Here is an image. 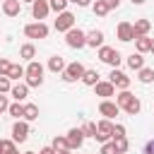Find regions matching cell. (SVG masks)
Instances as JSON below:
<instances>
[{"mask_svg":"<svg viewBox=\"0 0 154 154\" xmlns=\"http://www.w3.org/2000/svg\"><path fill=\"white\" fill-rule=\"evenodd\" d=\"M116 34H118V38H120L123 43H128V41H135V31H132V22H120V24L116 26Z\"/></svg>","mask_w":154,"mask_h":154,"instance_id":"12","label":"cell"},{"mask_svg":"<svg viewBox=\"0 0 154 154\" xmlns=\"http://www.w3.org/2000/svg\"><path fill=\"white\" fill-rule=\"evenodd\" d=\"M51 147L55 149V152H67L70 147H67V137L65 135H55L53 137V142H51Z\"/></svg>","mask_w":154,"mask_h":154,"instance_id":"25","label":"cell"},{"mask_svg":"<svg viewBox=\"0 0 154 154\" xmlns=\"http://www.w3.org/2000/svg\"><path fill=\"white\" fill-rule=\"evenodd\" d=\"M147 0H132V5H144Z\"/></svg>","mask_w":154,"mask_h":154,"instance_id":"45","label":"cell"},{"mask_svg":"<svg viewBox=\"0 0 154 154\" xmlns=\"http://www.w3.org/2000/svg\"><path fill=\"white\" fill-rule=\"evenodd\" d=\"M58 154H72V149H67V152H58Z\"/></svg>","mask_w":154,"mask_h":154,"instance_id":"47","label":"cell"},{"mask_svg":"<svg viewBox=\"0 0 154 154\" xmlns=\"http://www.w3.org/2000/svg\"><path fill=\"white\" fill-rule=\"evenodd\" d=\"M29 137V120H17L12 125V140L19 144V142H26Z\"/></svg>","mask_w":154,"mask_h":154,"instance_id":"9","label":"cell"},{"mask_svg":"<svg viewBox=\"0 0 154 154\" xmlns=\"http://www.w3.org/2000/svg\"><path fill=\"white\" fill-rule=\"evenodd\" d=\"M108 82L116 87V89H128L130 87V77L123 72V70H118V67H111V75H108Z\"/></svg>","mask_w":154,"mask_h":154,"instance_id":"6","label":"cell"},{"mask_svg":"<svg viewBox=\"0 0 154 154\" xmlns=\"http://www.w3.org/2000/svg\"><path fill=\"white\" fill-rule=\"evenodd\" d=\"M38 154H58V152H55V149L48 144V147H41V149H38Z\"/></svg>","mask_w":154,"mask_h":154,"instance_id":"40","label":"cell"},{"mask_svg":"<svg viewBox=\"0 0 154 154\" xmlns=\"http://www.w3.org/2000/svg\"><path fill=\"white\" fill-rule=\"evenodd\" d=\"M111 10H108V5H106V0H96L94 2V14L96 17H106Z\"/></svg>","mask_w":154,"mask_h":154,"instance_id":"30","label":"cell"},{"mask_svg":"<svg viewBox=\"0 0 154 154\" xmlns=\"http://www.w3.org/2000/svg\"><path fill=\"white\" fill-rule=\"evenodd\" d=\"M48 31H51V29H48L43 22H31V24L24 26V36H26V38H46Z\"/></svg>","mask_w":154,"mask_h":154,"instance_id":"5","label":"cell"},{"mask_svg":"<svg viewBox=\"0 0 154 154\" xmlns=\"http://www.w3.org/2000/svg\"><path fill=\"white\" fill-rule=\"evenodd\" d=\"M24 77H26V87H41L43 84V65L36 60H29V65L24 67Z\"/></svg>","mask_w":154,"mask_h":154,"instance_id":"1","label":"cell"},{"mask_svg":"<svg viewBox=\"0 0 154 154\" xmlns=\"http://www.w3.org/2000/svg\"><path fill=\"white\" fill-rule=\"evenodd\" d=\"M10 65H12V63H10L7 58H0V77H2V75L7 77V72H10Z\"/></svg>","mask_w":154,"mask_h":154,"instance_id":"36","label":"cell"},{"mask_svg":"<svg viewBox=\"0 0 154 154\" xmlns=\"http://www.w3.org/2000/svg\"><path fill=\"white\" fill-rule=\"evenodd\" d=\"M113 137H125V125L116 123V125H113Z\"/></svg>","mask_w":154,"mask_h":154,"instance_id":"37","label":"cell"},{"mask_svg":"<svg viewBox=\"0 0 154 154\" xmlns=\"http://www.w3.org/2000/svg\"><path fill=\"white\" fill-rule=\"evenodd\" d=\"M7 113H10L12 118L22 120V118H24V103H22V101H14V103H10V106H7Z\"/></svg>","mask_w":154,"mask_h":154,"instance_id":"22","label":"cell"},{"mask_svg":"<svg viewBox=\"0 0 154 154\" xmlns=\"http://www.w3.org/2000/svg\"><path fill=\"white\" fill-rule=\"evenodd\" d=\"M70 2H75V5H79V7H87L91 0H70Z\"/></svg>","mask_w":154,"mask_h":154,"instance_id":"43","label":"cell"},{"mask_svg":"<svg viewBox=\"0 0 154 154\" xmlns=\"http://www.w3.org/2000/svg\"><path fill=\"white\" fill-rule=\"evenodd\" d=\"M128 67H130V70L144 67V55H142V53H130V55H128Z\"/></svg>","mask_w":154,"mask_h":154,"instance_id":"20","label":"cell"},{"mask_svg":"<svg viewBox=\"0 0 154 154\" xmlns=\"http://www.w3.org/2000/svg\"><path fill=\"white\" fill-rule=\"evenodd\" d=\"M24 154H36V152H24Z\"/></svg>","mask_w":154,"mask_h":154,"instance_id":"49","label":"cell"},{"mask_svg":"<svg viewBox=\"0 0 154 154\" xmlns=\"http://www.w3.org/2000/svg\"><path fill=\"white\" fill-rule=\"evenodd\" d=\"M22 10V0H2V12L7 17H17Z\"/></svg>","mask_w":154,"mask_h":154,"instance_id":"16","label":"cell"},{"mask_svg":"<svg viewBox=\"0 0 154 154\" xmlns=\"http://www.w3.org/2000/svg\"><path fill=\"white\" fill-rule=\"evenodd\" d=\"M38 118V106L36 103H24V120H36Z\"/></svg>","mask_w":154,"mask_h":154,"instance_id":"29","label":"cell"},{"mask_svg":"<svg viewBox=\"0 0 154 154\" xmlns=\"http://www.w3.org/2000/svg\"><path fill=\"white\" fill-rule=\"evenodd\" d=\"M5 154H19V149H17V144H14V147H12L10 152H5Z\"/></svg>","mask_w":154,"mask_h":154,"instance_id":"44","label":"cell"},{"mask_svg":"<svg viewBox=\"0 0 154 154\" xmlns=\"http://www.w3.org/2000/svg\"><path fill=\"white\" fill-rule=\"evenodd\" d=\"M84 70H87V67H84L79 60H75V63L65 65V70H63V79H65V82H77V79H82Z\"/></svg>","mask_w":154,"mask_h":154,"instance_id":"4","label":"cell"},{"mask_svg":"<svg viewBox=\"0 0 154 154\" xmlns=\"http://www.w3.org/2000/svg\"><path fill=\"white\" fill-rule=\"evenodd\" d=\"M7 106H10L7 96H2V94H0V113H5V111H7Z\"/></svg>","mask_w":154,"mask_h":154,"instance_id":"39","label":"cell"},{"mask_svg":"<svg viewBox=\"0 0 154 154\" xmlns=\"http://www.w3.org/2000/svg\"><path fill=\"white\" fill-rule=\"evenodd\" d=\"M144 154H154V140H149V142L144 144Z\"/></svg>","mask_w":154,"mask_h":154,"instance_id":"41","label":"cell"},{"mask_svg":"<svg viewBox=\"0 0 154 154\" xmlns=\"http://www.w3.org/2000/svg\"><path fill=\"white\" fill-rule=\"evenodd\" d=\"M67 2L70 0H48V5H51L53 12H65L67 10Z\"/></svg>","mask_w":154,"mask_h":154,"instance_id":"31","label":"cell"},{"mask_svg":"<svg viewBox=\"0 0 154 154\" xmlns=\"http://www.w3.org/2000/svg\"><path fill=\"white\" fill-rule=\"evenodd\" d=\"M111 137H113V123H111L108 118L99 120V123H96V137H94V140H99V142H108Z\"/></svg>","mask_w":154,"mask_h":154,"instance_id":"7","label":"cell"},{"mask_svg":"<svg viewBox=\"0 0 154 154\" xmlns=\"http://www.w3.org/2000/svg\"><path fill=\"white\" fill-rule=\"evenodd\" d=\"M82 82H84L87 87H94V84L99 82V72H96V70H84V75H82Z\"/></svg>","mask_w":154,"mask_h":154,"instance_id":"28","label":"cell"},{"mask_svg":"<svg viewBox=\"0 0 154 154\" xmlns=\"http://www.w3.org/2000/svg\"><path fill=\"white\" fill-rule=\"evenodd\" d=\"M7 77H10V79H19V77H24V67H22V65H10Z\"/></svg>","mask_w":154,"mask_h":154,"instance_id":"32","label":"cell"},{"mask_svg":"<svg viewBox=\"0 0 154 154\" xmlns=\"http://www.w3.org/2000/svg\"><path fill=\"white\" fill-rule=\"evenodd\" d=\"M149 29H152V22H149V19H135V24H132L135 38H137V36H147Z\"/></svg>","mask_w":154,"mask_h":154,"instance_id":"17","label":"cell"},{"mask_svg":"<svg viewBox=\"0 0 154 154\" xmlns=\"http://www.w3.org/2000/svg\"><path fill=\"white\" fill-rule=\"evenodd\" d=\"M22 2H29V5H31V2H34V0H22Z\"/></svg>","mask_w":154,"mask_h":154,"instance_id":"48","label":"cell"},{"mask_svg":"<svg viewBox=\"0 0 154 154\" xmlns=\"http://www.w3.org/2000/svg\"><path fill=\"white\" fill-rule=\"evenodd\" d=\"M14 144H17L14 140H2V137H0V154H5V152H10V149H12Z\"/></svg>","mask_w":154,"mask_h":154,"instance_id":"35","label":"cell"},{"mask_svg":"<svg viewBox=\"0 0 154 154\" xmlns=\"http://www.w3.org/2000/svg\"><path fill=\"white\" fill-rule=\"evenodd\" d=\"M106 5H108V10H116L120 5V0H106Z\"/></svg>","mask_w":154,"mask_h":154,"instance_id":"42","label":"cell"},{"mask_svg":"<svg viewBox=\"0 0 154 154\" xmlns=\"http://www.w3.org/2000/svg\"><path fill=\"white\" fill-rule=\"evenodd\" d=\"M10 94H12L14 101H24V99L29 96V87H26V82H24V84H12Z\"/></svg>","mask_w":154,"mask_h":154,"instance_id":"18","label":"cell"},{"mask_svg":"<svg viewBox=\"0 0 154 154\" xmlns=\"http://www.w3.org/2000/svg\"><path fill=\"white\" fill-rule=\"evenodd\" d=\"M101 154H116L113 142H103V144H101Z\"/></svg>","mask_w":154,"mask_h":154,"instance_id":"38","label":"cell"},{"mask_svg":"<svg viewBox=\"0 0 154 154\" xmlns=\"http://www.w3.org/2000/svg\"><path fill=\"white\" fill-rule=\"evenodd\" d=\"M65 137H67V147H70L72 152H75V149H79V147H82V142H84V132H82V128H72Z\"/></svg>","mask_w":154,"mask_h":154,"instance_id":"13","label":"cell"},{"mask_svg":"<svg viewBox=\"0 0 154 154\" xmlns=\"http://www.w3.org/2000/svg\"><path fill=\"white\" fill-rule=\"evenodd\" d=\"M149 43H152V38L149 36H137L135 38V48H137V53H149Z\"/></svg>","mask_w":154,"mask_h":154,"instance_id":"24","label":"cell"},{"mask_svg":"<svg viewBox=\"0 0 154 154\" xmlns=\"http://www.w3.org/2000/svg\"><path fill=\"white\" fill-rule=\"evenodd\" d=\"M99 60L106 63V65H111V67H118L120 60H123V55H120V51H116L111 46H99Z\"/></svg>","mask_w":154,"mask_h":154,"instance_id":"2","label":"cell"},{"mask_svg":"<svg viewBox=\"0 0 154 154\" xmlns=\"http://www.w3.org/2000/svg\"><path fill=\"white\" fill-rule=\"evenodd\" d=\"M99 113L103 116V118H108V120H113L118 113H120V106L116 103V101H108V99H103L101 103H99Z\"/></svg>","mask_w":154,"mask_h":154,"instance_id":"10","label":"cell"},{"mask_svg":"<svg viewBox=\"0 0 154 154\" xmlns=\"http://www.w3.org/2000/svg\"><path fill=\"white\" fill-rule=\"evenodd\" d=\"M94 91H96V96H103V99L116 96V87H113L111 82H101V79L94 84Z\"/></svg>","mask_w":154,"mask_h":154,"instance_id":"14","label":"cell"},{"mask_svg":"<svg viewBox=\"0 0 154 154\" xmlns=\"http://www.w3.org/2000/svg\"><path fill=\"white\" fill-rule=\"evenodd\" d=\"M103 31L101 29H91L89 34H87V46H91V48H99V46H103Z\"/></svg>","mask_w":154,"mask_h":154,"instance_id":"15","label":"cell"},{"mask_svg":"<svg viewBox=\"0 0 154 154\" xmlns=\"http://www.w3.org/2000/svg\"><path fill=\"white\" fill-rule=\"evenodd\" d=\"M113 147H116V154H125L130 149V142L128 137H113Z\"/></svg>","mask_w":154,"mask_h":154,"instance_id":"26","label":"cell"},{"mask_svg":"<svg viewBox=\"0 0 154 154\" xmlns=\"http://www.w3.org/2000/svg\"><path fill=\"white\" fill-rule=\"evenodd\" d=\"M65 43H67L70 48H84V46H87V34H84L82 29L72 26V29L65 31Z\"/></svg>","mask_w":154,"mask_h":154,"instance_id":"3","label":"cell"},{"mask_svg":"<svg viewBox=\"0 0 154 154\" xmlns=\"http://www.w3.org/2000/svg\"><path fill=\"white\" fill-rule=\"evenodd\" d=\"M149 53H154V38H152V43H149Z\"/></svg>","mask_w":154,"mask_h":154,"instance_id":"46","label":"cell"},{"mask_svg":"<svg viewBox=\"0 0 154 154\" xmlns=\"http://www.w3.org/2000/svg\"><path fill=\"white\" fill-rule=\"evenodd\" d=\"M48 70H51V72H63V70H65V60H63L60 55H51V58H48Z\"/></svg>","mask_w":154,"mask_h":154,"instance_id":"21","label":"cell"},{"mask_svg":"<svg viewBox=\"0 0 154 154\" xmlns=\"http://www.w3.org/2000/svg\"><path fill=\"white\" fill-rule=\"evenodd\" d=\"M10 89H12V79L2 75V77H0V94H7Z\"/></svg>","mask_w":154,"mask_h":154,"instance_id":"34","label":"cell"},{"mask_svg":"<svg viewBox=\"0 0 154 154\" xmlns=\"http://www.w3.org/2000/svg\"><path fill=\"white\" fill-rule=\"evenodd\" d=\"M48 12H51V5H48V0H34L31 2V14H34V19H46L48 17Z\"/></svg>","mask_w":154,"mask_h":154,"instance_id":"11","label":"cell"},{"mask_svg":"<svg viewBox=\"0 0 154 154\" xmlns=\"http://www.w3.org/2000/svg\"><path fill=\"white\" fill-rule=\"evenodd\" d=\"M53 26H55V31H63V34H65L67 29H72V26H75V14H72V12H67V10H65V12H58V19H55V24H53Z\"/></svg>","mask_w":154,"mask_h":154,"instance_id":"8","label":"cell"},{"mask_svg":"<svg viewBox=\"0 0 154 154\" xmlns=\"http://www.w3.org/2000/svg\"><path fill=\"white\" fill-rule=\"evenodd\" d=\"M120 111H125L128 116H137V113L142 111V103H140V99H137V96H132V99H130V101H128Z\"/></svg>","mask_w":154,"mask_h":154,"instance_id":"19","label":"cell"},{"mask_svg":"<svg viewBox=\"0 0 154 154\" xmlns=\"http://www.w3.org/2000/svg\"><path fill=\"white\" fill-rule=\"evenodd\" d=\"M82 132H84V137H96V123H84Z\"/></svg>","mask_w":154,"mask_h":154,"instance_id":"33","label":"cell"},{"mask_svg":"<svg viewBox=\"0 0 154 154\" xmlns=\"http://www.w3.org/2000/svg\"><path fill=\"white\" fill-rule=\"evenodd\" d=\"M34 55H36L34 43H24V46L19 48V58H24V60H34Z\"/></svg>","mask_w":154,"mask_h":154,"instance_id":"27","label":"cell"},{"mask_svg":"<svg viewBox=\"0 0 154 154\" xmlns=\"http://www.w3.org/2000/svg\"><path fill=\"white\" fill-rule=\"evenodd\" d=\"M137 79H140L142 84L154 82V67H140V70H137Z\"/></svg>","mask_w":154,"mask_h":154,"instance_id":"23","label":"cell"}]
</instances>
